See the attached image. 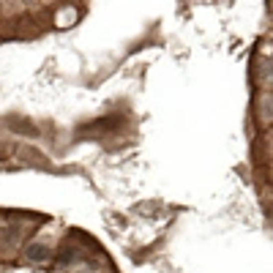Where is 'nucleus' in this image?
<instances>
[{
    "label": "nucleus",
    "instance_id": "1",
    "mask_svg": "<svg viewBox=\"0 0 273 273\" xmlns=\"http://www.w3.org/2000/svg\"><path fill=\"white\" fill-rule=\"evenodd\" d=\"M25 257L30 260V263H46V260H49V246H44V243H30V246L25 249Z\"/></svg>",
    "mask_w": 273,
    "mask_h": 273
},
{
    "label": "nucleus",
    "instance_id": "2",
    "mask_svg": "<svg viewBox=\"0 0 273 273\" xmlns=\"http://www.w3.org/2000/svg\"><path fill=\"white\" fill-rule=\"evenodd\" d=\"M11 129H19V131H33V134H36V129H33L30 123H22V120H11Z\"/></svg>",
    "mask_w": 273,
    "mask_h": 273
}]
</instances>
